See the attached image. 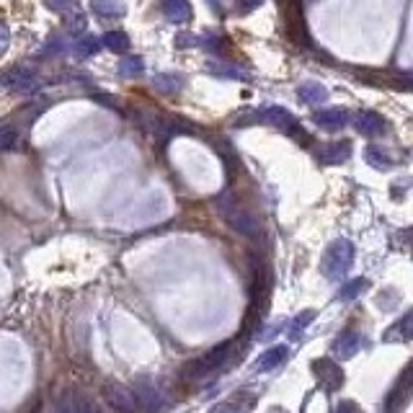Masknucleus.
<instances>
[{
  "mask_svg": "<svg viewBox=\"0 0 413 413\" xmlns=\"http://www.w3.org/2000/svg\"><path fill=\"white\" fill-rule=\"evenodd\" d=\"M364 160L370 163L372 168H380V170H388L392 166V160L382 153L380 148H367L364 150Z\"/></svg>",
  "mask_w": 413,
  "mask_h": 413,
  "instance_id": "a211bd4d",
  "label": "nucleus"
},
{
  "mask_svg": "<svg viewBox=\"0 0 413 413\" xmlns=\"http://www.w3.org/2000/svg\"><path fill=\"white\" fill-rule=\"evenodd\" d=\"M52 413H70V401H67V398H60V401L52 405Z\"/></svg>",
  "mask_w": 413,
  "mask_h": 413,
  "instance_id": "bb28decb",
  "label": "nucleus"
},
{
  "mask_svg": "<svg viewBox=\"0 0 413 413\" xmlns=\"http://www.w3.org/2000/svg\"><path fill=\"white\" fill-rule=\"evenodd\" d=\"M361 349V333L357 331H344L339 339L331 344V351L336 359H351L357 357V351Z\"/></svg>",
  "mask_w": 413,
  "mask_h": 413,
  "instance_id": "6e6552de",
  "label": "nucleus"
},
{
  "mask_svg": "<svg viewBox=\"0 0 413 413\" xmlns=\"http://www.w3.org/2000/svg\"><path fill=\"white\" fill-rule=\"evenodd\" d=\"M313 318H315V313H313V310H302V313H300V315H297V318L289 323V336H292V339H297V336L302 333V328H305V326Z\"/></svg>",
  "mask_w": 413,
  "mask_h": 413,
  "instance_id": "5701e85b",
  "label": "nucleus"
},
{
  "mask_svg": "<svg viewBox=\"0 0 413 413\" xmlns=\"http://www.w3.org/2000/svg\"><path fill=\"white\" fill-rule=\"evenodd\" d=\"M67 401H70V413H104L88 392L78 390V388L67 392Z\"/></svg>",
  "mask_w": 413,
  "mask_h": 413,
  "instance_id": "4468645a",
  "label": "nucleus"
},
{
  "mask_svg": "<svg viewBox=\"0 0 413 413\" xmlns=\"http://www.w3.org/2000/svg\"><path fill=\"white\" fill-rule=\"evenodd\" d=\"M101 398L107 403L109 408H114L117 413H137L139 411V401L135 390L127 388L124 382L117 380H107L101 385Z\"/></svg>",
  "mask_w": 413,
  "mask_h": 413,
  "instance_id": "7ed1b4c3",
  "label": "nucleus"
},
{
  "mask_svg": "<svg viewBox=\"0 0 413 413\" xmlns=\"http://www.w3.org/2000/svg\"><path fill=\"white\" fill-rule=\"evenodd\" d=\"M93 11L101 16H122L124 5L119 0H93Z\"/></svg>",
  "mask_w": 413,
  "mask_h": 413,
  "instance_id": "aec40b11",
  "label": "nucleus"
},
{
  "mask_svg": "<svg viewBox=\"0 0 413 413\" xmlns=\"http://www.w3.org/2000/svg\"><path fill=\"white\" fill-rule=\"evenodd\" d=\"M34 413H42V408H39V411H34Z\"/></svg>",
  "mask_w": 413,
  "mask_h": 413,
  "instance_id": "2f4dec72",
  "label": "nucleus"
},
{
  "mask_svg": "<svg viewBox=\"0 0 413 413\" xmlns=\"http://www.w3.org/2000/svg\"><path fill=\"white\" fill-rule=\"evenodd\" d=\"M230 357H233V341H225L220 346L210 349L207 354L197 357L194 361H189L181 375H183L186 380H204V377H210L212 372L223 370L225 364L230 361Z\"/></svg>",
  "mask_w": 413,
  "mask_h": 413,
  "instance_id": "f257e3e1",
  "label": "nucleus"
},
{
  "mask_svg": "<svg viewBox=\"0 0 413 413\" xmlns=\"http://www.w3.org/2000/svg\"><path fill=\"white\" fill-rule=\"evenodd\" d=\"M354 127L359 135L364 137H375V135H382L385 132V119L380 114H375V111H359L357 117H354Z\"/></svg>",
  "mask_w": 413,
  "mask_h": 413,
  "instance_id": "9d476101",
  "label": "nucleus"
},
{
  "mask_svg": "<svg viewBox=\"0 0 413 413\" xmlns=\"http://www.w3.org/2000/svg\"><path fill=\"white\" fill-rule=\"evenodd\" d=\"M163 13L170 23H186L191 21V5L189 0H163Z\"/></svg>",
  "mask_w": 413,
  "mask_h": 413,
  "instance_id": "ddd939ff",
  "label": "nucleus"
},
{
  "mask_svg": "<svg viewBox=\"0 0 413 413\" xmlns=\"http://www.w3.org/2000/svg\"><path fill=\"white\" fill-rule=\"evenodd\" d=\"M210 413H238L235 408H230V405H217V408H212Z\"/></svg>",
  "mask_w": 413,
  "mask_h": 413,
  "instance_id": "c756f323",
  "label": "nucleus"
},
{
  "mask_svg": "<svg viewBox=\"0 0 413 413\" xmlns=\"http://www.w3.org/2000/svg\"><path fill=\"white\" fill-rule=\"evenodd\" d=\"M179 44H181V47H189V44H197V36H186V34H183V36H179Z\"/></svg>",
  "mask_w": 413,
  "mask_h": 413,
  "instance_id": "c85d7f7f",
  "label": "nucleus"
},
{
  "mask_svg": "<svg viewBox=\"0 0 413 413\" xmlns=\"http://www.w3.org/2000/svg\"><path fill=\"white\" fill-rule=\"evenodd\" d=\"M271 413H287V411H282V408H276V411H271Z\"/></svg>",
  "mask_w": 413,
  "mask_h": 413,
  "instance_id": "7c9ffc66",
  "label": "nucleus"
},
{
  "mask_svg": "<svg viewBox=\"0 0 413 413\" xmlns=\"http://www.w3.org/2000/svg\"><path fill=\"white\" fill-rule=\"evenodd\" d=\"M297 96H300V101L307 104V107H318V104H326L328 91H326V85L315 83V80H305V83L297 88Z\"/></svg>",
  "mask_w": 413,
  "mask_h": 413,
  "instance_id": "f8f14e48",
  "label": "nucleus"
},
{
  "mask_svg": "<svg viewBox=\"0 0 413 413\" xmlns=\"http://www.w3.org/2000/svg\"><path fill=\"white\" fill-rule=\"evenodd\" d=\"M210 73L214 75H225V78H245V70L235 67V65H227V67H220V65H210Z\"/></svg>",
  "mask_w": 413,
  "mask_h": 413,
  "instance_id": "b1692460",
  "label": "nucleus"
},
{
  "mask_svg": "<svg viewBox=\"0 0 413 413\" xmlns=\"http://www.w3.org/2000/svg\"><path fill=\"white\" fill-rule=\"evenodd\" d=\"M313 122L318 127L333 132V129H341L349 124V111L346 109H320V111L313 114Z\"/></svg>",
  "mask_w": 413,
  "mask_h": 413,
  "instance_id": "1a4fd4ad",
  "label": "nucleus"
},
{
  "mask_svg": "<svg viewBox=\"0 0 413 413\" xmlns=\"http://www.w3.org/2000/svg\"><path fill=\"white\" fill-rule=\"evenodd\" d=\"M351 261H354V245L346 238H339V241H333L326 248L323 261H320V271H323L326 279L336 282V279H341L351 269Z\"/></svg>",
  "mask_w": 413,
  "mask_h": 413,
  "instance_id": "f03ea898",
  "label": "nucleus"
},
{
  "mask_svg": "<svg viewBox=\"0 0 413 413\" xmlns=\"http://www.w3.org/2000/svg\"><path fill=\"white\" fill-rule=\"evenodd\" d=\"M398 336H401V339H413V310L403 315L398 326H392V328L388 331V336H385V339L392 341V339H398Z\"/></svg>",
  "mask_w": 413,
  "mask_h": 413,
  "instance_id": "dca6fc26",
  "label": "nucleus"
},
{
  "mask_svg": "<svg viewBox=\"0 0 413 413\" xmlns=\"http://www.w3.org/2000/svg\"><path fill=\"white\" fill-rule=\"evenodd\" d=\"M135 395H137V401L145 405V411L155 413L163 405V392L158 390V385L153 377L148 375H137V380H135Z\"/></svg>",
  "mask_w": 413,
  "mask_h": 413,
  "instance_id": "423d86ee",
  "label": "nucleus"
},
{
  "mask_svg": "<svg viewBox=\"0 0 413 413\" xmlns=\"http://www.w3.org/2000/svg\"><path fill=\"white\" fill-rule=\"evenodd\" d=\"M264 0H233V5H235V11L238 13H251L256 11L258 5H261Z\"/></svg>",
  "mask_w": 413,
  "mask_h": 413,
  "instance_id": "393cba45",
  "label": "nucleus"
},
{
  "mask_svg": "<svg viewBox=\"0 0 413 413\" xmlns=\"http://www.w3.org/2000/svg\"><path fill=\"white\" fill-rule=\"evenodd\" d=\"M96 49H98V42H96V39H91V36H88V39H83V44L78 47V52H83V54H93Z\"/></svg>",
  "mask_w": 413,
  "mask_h": 413,
  "instance_id": "a878e982",
  "label": "nucleus"
},
{
  "mask_svg": "<svg viewBox=\"0 0 413 413\" xmlns=\"http://www.w3.org/2000/svg\"><path fill=\"white\" fill-rule=\"evenodd\" d=\"M153 85H155L158 91H163V93H176L181 88V78H176V75H158Z\"/></svg>",
  "mask_w": 413,
  "mask_h": 413,
  "instance_id": "4be33fe9",
  "label": "nucleus"
},
{
  "mask_svg": "<svg viewBox=\"0 0 413 413\" xmlns=\"http://www.w3.org/2000/svg\"><path fill=\"white\" fill-rule=\"evenodd\" d=\"M225 220H227V225L233 227L235 233L243 235V238H258L261 235V225L256 223V217L251 212L241 210V207L225 210Z\"/></svg>",
  "mask_w": 413,
  "mask_h": 413,
  "instance_id": "39448f33",
  "label": "nucleus"
},
{
  "mask_svg": "<svg viewBox=\"0 0 413 413\" xmlns=\"http://www.w3.org/2000/svg\"><path fill=\"white\" fill-rule=\"evenodd\" d=\"M315 155L323 166H339L344 160H349L351 155V142L349 139H341V142H326L315 150Z\"/></svg>",
  "mask_w": 413,
  "mask_h": 413,
  "instance_id": "0eeeda50",
  "label": "nucleus"
},
{
  "mask_svg": "<svg viewBox=\"0 0 413 413\" xmlns=\"http://www.w3.org/2000/svg\"><path fill=\"white\" fill-rule=\"evenodd\" d=\"M142 70H145V65H142L139 57H127V60L119 63V75L122 78H137V75H142Z\"/></svg>",
  "mask_w": 413,
  "mask_h": 413,
  "instance_id": "6ab92c4d",
  "label": "nucleus"
},
{
  "mask_svg": "<svg viewBox=\"0 0 413 413\" xmlns=\"http://www.w3.org/2000/svg\"><path fill=\"white\" fill-rule=\"evenodd\" d=\"M104 44H107L111 52H124L129 47V36L124 32H109L104 36Z\"/></svg>",
  "mask_w": 413,
  "mask_h": 413,
  "instance_id": "412c9836",
  "label": "nucleus"
},
{
  "mask_svg": "<svg viewBox=\"0 0 413 413\" xmlns=\"http://www.w3.org/2000/svg\"><path fill=\"white\" fill-rule=\"evenodd\" d=\"M367 289V279H351L349 284H344L341 287V292H339V300L341 302H349V300H357V297L361 295Z\"/></svg>",
  "mask_w": 413,
  "mask_h": 413,
  "instance_id": "f3484780",
  "label": "nucleus"
},
{
  "mask_svg": "<svg viewBox=\"0 0 413 413\" xmlns=\"http://www.w3.org/2000/svg\"><path fill=\"white\" fill-rule=\"evenodd\" d=\"M287 357H289V349H287V346H271V349H266L264 354L258 357L256 370H261V372L274 370V367H279V364H284Z\"/></svg>",
  "mask_w": 413,
  "mask_h": 413,
  "instance_id": "2eb2a0df",
  "label": "nucleus"
},
{
  "mask_svg": "<svg viewBox=\"0 0 413 413\" xmlns=\"http://www.w3.org/2000/svg\"><path fill=\"white\" fill-rule=\"evenodd\" d=\"M258 119H264L266 124H271V127H279V129H289L295 127L297 122H295V117L287 111L284 107H266V109H261L258 111Z\"/></svg>",
  "mask_w": 413,
  "mask_h": 413,
  "instance_id": "9b49d317",
  "label": "nucleus"
},
{
  "mask_svg": "<svg viewBox=\"0 0 413 413\" xmlns=\"http://www.w3.org/2000/svg\"><path fill=\"white\" fill-rule=\"evenodd\" d=\"M336 413H361V411L357 408V405H354V403L346 401V403H341L339 408H336Z\"/></svg>",
  "mask_w": 413,
  "mask_h": 413,
  "instance_id": "cd10ccee",
  "label": "nucleus"
},
{
  "mask_svg": "<svg viewBox=\"0 0 413 413\" xmlns=\"http://www.w3.org/2000/svg\"><path fill=\"white\" fill-rule=\"evenodd\" d=\"M313 375H315V380L331 392L339 390L341 385H344V370L336 364V359H328V357L313 361Z\"/></svg>",
  "mask_w": 413,
  "mask_h": 413,
  "instance_id": "20e7f679",
  "label": "nucleus"
}]
</instances>
